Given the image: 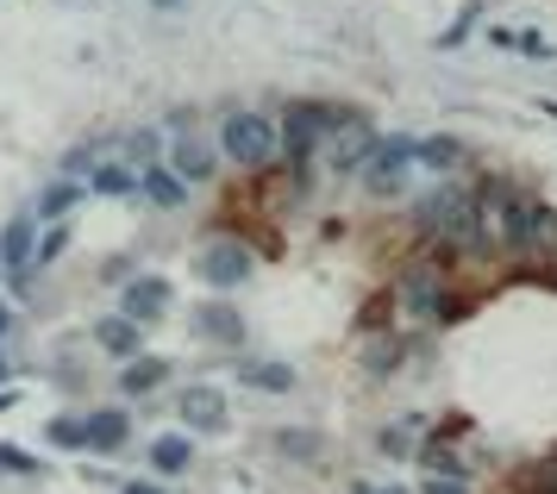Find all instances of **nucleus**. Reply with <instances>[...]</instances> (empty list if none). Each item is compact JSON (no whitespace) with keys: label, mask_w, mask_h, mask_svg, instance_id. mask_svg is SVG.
Masks as SVG:
<instances>
[{"label":"nucleus","mask_w":557,"mask_h":494,"mask_svg":"<svg viewBox=\"0 0 557 494\" xmlns=\"http://www.w3.org/2000/svg\"><path fill=\"white\" fill-rule=\"evenodd\" d=\"M388 300H395V325H420V332L457 325L476 307L470 295L451 288V263H438V257H407L395 282H388Z\"/></svg>","instance_id":"nucleus-1"},{"label":"nucleus","mask_w":557,"mask_h":494,"mask_svg":"<svg viewBox=\"0 0 557 494\" xmlns=\"http://www.w3.org/2000/svg\"><path fill=\"white\" fill-rule=\"evenodd\" d=\"M351 120L345 107H332V100H288L282 107V150H288V170H313V157L320 145H332V132Z\"/></svg>","instance_id":"nucleus-2"},{"label":"nucleus","mask_w":557,"mask_h":494,"mask_svg":"<svg viewBox=\"0 0 557 494\" xmlns=\"http://www.w3.org/2000/svg\"><path fill=\"white\" fill-rule=\"evenodd\" d=\"M220 157L226 163H238V170H270L282 157V125L263 120V113H226V125H220Z\"/></svg>","instance_id":"nucleus-3"},{"label":"nucleus","mask_w":557,"mask_h":494,"mask_svg":"<svg viewBox=\"0 0 557 494\" xmlns=\"http://www.w3.org/2000/svg\"><path fill=\"white\" fill-rule=\"evenodd\" d=\"M413 175H420V138L395 132V138H382V150L370 157V170L357 175V182H363L370 200H401L413 188Z\"/></svg>","instance_id":"nucleus-4"},{"label":"nucleus","mask_w":557,"mask_h":494,"mask_svg":"<svg viewBox=\"0 0 557 494\" xmlns=\"http://www.w3.org/2000/svg\"><path fill=\"white\" fill-rule=\"evenodd\" d=\"M195 275H201L213 295H232V288H245L257 275V257L245 238H232V232H220V238H207L201 250H195Z\"/></svg>","instance_id":"nucleus-5"},{"label":"nucleus","mask_w":557,"mask_h":494,"mask_svg":"<svg viewBox=\"0 0 557 494\" xmlns=\"http://www.w3.org/2000/svg\"><path fill=\"white\" fill-rule=\"evenodd\" d=\"M170 170H176L188 188H195V182H213V170H220V145H213L188 113H176V125H170Z\"/></svg>","instance_id":"nucleus-6"},{"label":"nucleus","mask_w":557,"mask_h":494,"mask_svg":"<svg viewBox=\"0 0 557 494\" xmlns=\"http://www.w3.org/2000/svg\"><path fill=\"white\" fill-rule=\"evenodd\" d=\"M32 232H38V220H32V213H13V220L0 225V275H7V288H13V295H26L32 270H38Z\"/></svg>","instance_id":"nucleus-7"},{"label":"nucleus","mask_w":557,"mask_h":494,"mask_svg":"<svg viewBox=\"0 0 557 494\" xmlns=\"http://www.w3.org/2000/svg\"><path fill=\"white\" fill-rule=\"evenodd\" d=\"M326 150H332V175H363V170H370V157L382 150V138L370 132V120H363V113H351V120L332 132Z\"/></svg>","instance_id":"nucleus-8"},{"label":"nucleus","mask_w":557,"mask_h":494,"mask_svg":"<svg viewBox=\"0 0 557 494\" xmlns=\"http://www.w3.org/2000/svg\"><path fill=\"white\" fill-rule=\"evenodd\" d=\"M170 300H176V288H170L163 275H132L126 295H120V313H126L132 325H157L170 313Z\"/></svg>","instance_id":"nucleus-9"},{"label":"nucleus","mask_w":557,"mask_h":494,"mask_svg":"<svg viewBox=\"0 0 557 494\" xmlns=\"http://www.w3.org/2000/svg\"><path fill=\"white\" fill-rule=\"evenodd\" d=\"M176 413H182V425H195V432H226V420H232L226 395H220L213 382H195V388H182Z\"/></svg>","instance_id":"nucleus-10"},{"label":"nucleus","mask_w":557,"mask_h":494,"mask_svg":"<svg viewBox=\"0 0 557 494\" xmlns=\"http://www.w3.org/2000/svg\"><path fill=\"white\" fill-rule=\"evenodd\" d=\"M426 439H432L426 413H401V420H388L376 432V450L388 457V464H407V457H420V450H426Z\"/></svg>","instance_id":"nucleus-11"},{"label":"nucleus","mask_w":557,"mask_h":494,"mask_svg":"<svg viewBox=\"0 0 557 494\" xmlns=\"http://www.w3.org/2000/svg\"><path fill=\"white\" fill-rule=\"evenodd\" d=\"M195 332H201L207 345L238 350L245 345V313H238L232 300H207V307H195Z\"/></svg>","instance_id":"nucleus-12"},{"label":"nucleus","mask_w":557,"mask_h":494,"mask_svg":"<svg viewBox=\"0 0 557 494\" xmlns=\"http://www.w3.org/2000/svg\"><path fill=\"white\" fill-rule=\"evenodd\" d=\"M401 363H407V338L401 332H376V338L363 345V370H370V382H388Z\"/></svg>","instance_id":"nucleus-13"},{"label":"nucleus","mask_w":557,"mask_h":494,"mask_svg":"<svg viewBox=\"0 0 557 494\" xmlns=\"http://www.w3.org/2000/svg\"><path fill=\"white\" fill-rule=\"evenodd\" d=\"M95 345H101L107 357H126V363H132V357H138V345H145V325H132L126 313H113V320L95 325Z\"/></svg>","instance_id":"nucleus-14"},{"label":"nucleus","mask_w":557,"mask_h":494,"mask_svg":"<svg viewBox=\"0 0 557 494\" xmlns=\"http://www.w3.org/2000/svg\"><path fill=\"white\" fill-rule=\"evenodd\" d=\"M132 439V420L120 413V407H101V413H88V450H101V457H113V450Z\"/></svg>","instance_id":"nucleus-15"},{"label":"nucleus","mask_w":557,"mask_h":494,"mask_svg":"<svg viewBox=\"0 0 557 494\" xmlns=\"http://www.w3.org/2000/svg\"><path fill=\"white\" fill-rule=\"evenodd\" d=\"M138 195L151 200V207H182V200H188V182H182L170 163H151V170L138 175Z\"/></svg>","instance_id":"nucleus-16"},{"label":"nucleus","mask_w":557,"mask_h":494,"mask_svg":"<svg viewBox=\"0 0 557 494\" xmlns=\"http://www.w3.org/2000/svg\"><path fill=\"white\" fill-rule=\"evenodd\" d=\"M238 382L257 388V395H288V388H295V370L276 363V357H257V363H238Z\"/></svg>","instance_id":"nucleus-17"},{"label":"nucleus","mask_w":557,"mask_h":494,"mask_svg":"<svg viewBox=\"0 0 557 494\" xmlns=\"http://www.w3.org/2000/svg\"><path fill=\"white\" fill-rule=\"evenodd\" d=\"M82 188H88V182H76V175H57L51 188L38 195V213H32V220H38V225H63V213L82 200Z\"/></svg>","instance_id":"nucleus-18"},{"label":"nucleus","mask_w":557,"mask_h":494,"mask_svg":"<svg viewBox=\"0 0 557 494\" xmlns=\"http://www.w3.org/2000/svg\"><path fill=\"white\" fill-rule=\"evenodd\" d=\"M463 163V138H451V132H438V138H420V170H432L438 182Z\"/></svg>","instance_id":"nucleus-19"},{"label":"nucleus","mask_w":557,"mask_h":494,"mask_svg":"<svg viewBox=\"0 0 557 494\" xmlns=\"http://www.w3.org/2000/svg\"><path fill=\"white\" fill-rule=\"evenodd\" d=\"M188 464H195V445H188V439H176V432L151 439V470L157 476H182Z\"/></svg>","instance_id":"nucleus-20"},{"label":"nucleus","mask_w":557,"mask_h":494,"mask_svg":"<svg viewBox=\"0 0 557 494\" xmlns=\"http://www.w3.org/2000/svg\"><path fill=\"white\" fill-rule=\"evenodd\" d=\"M163 375H170L163 357H132L126 370H120V388L126 395H151V388H163Z\"/></svg>","instance_id":"nucleus-21"},{"label":"nucleus","mask_w":557,"mask_h":494,"mask_svg":"<svg viewBox=\"0 0 557 494\" xmlns=\"http://www.w3.org/2000/svg\"><path fill=\"white\" fill-rule=\"evenodd\" d=\"M88 195H138V170L132 163H101L88 175Z\"/></svg>","instance_id":"nucleus-22"},{"label":"nucleus","mask_w":557,"mask_h":494,"mask_svg":"<svg viewBox=\"0 0 557 494\" xmlns=\"http://www.w3.org/2000/svg\"><path fill=\"white\" fill-rule=\"evenodd\" d=\"M120 150H126V157H132V170L145 175V170H151V163H157V150H163V138H157L151 125H138V132H126V138H120Z\"/></svg>","instance_id":"nucleus-23"},{"label":"nucleus","mask_w":557,"mask_h":494,"mask_svg":"<svg viewBox=\"0 0 557 494\" xmlns=\"http://www.w3.org/2000/svg\"><path fill=\"white\" fill-rule=\"evenodd\" d=\"M276 450L282 457H301V464H320L326 457V439L320 432H276Z\"/></svg>","instance_id":"nucleus-24"},{"label":"nucleus","mask_w":557,"mask_h":494,"mask_svg":"<svg viewBox=\"0 0 557 494\" xmlns=\"http://www.w3.org/2000/svg\"><path fill=\"white\" fill-rule=\"evenodd\" d=\"M45 439H51V445H63V450H88V420H76V413H63V420H51V425H45Z\"/></svg>","instance_id":"nucleus-25"},{"label":"nucleus","mask_w":557,"mask_h":494,"mask_svg":"<svg viewBox=\"0 0 557 494\" xmlns=\"http://www.w3.org/2000/svg\"><path fill=\"white\" fill-rule=\"evenodd\" d=\"M476 20H482V0H470V7H463V13H457V20L445 25V32H438V50L463 45V38H470V32H476Z\"/></svg>","instance_id":"nucleus-26"},{"label":"nucleus","mask_w":557,"mask_h":494,"mask_svg":"<svg viewBox=\"0 0 557 494\" xmlns=\"http://www.w3.org/2000/svg\"><path fill=\"white\" fill-rule=\"evenodd\" d=\"M0 470H13V476H45V464H38L32 450H20V445H0Z\"/></svg>","instance_id":"nucleus-27"},{"label":"nucleus","mask_w":557,"mask_h":494,"mask_svg":"<svg viewBox=\"0 0 557 494\" xmlns=\"http://www.w3.org/2000/svg\"><path fill=\"white\" fill-rule=\"evenodd\" d=\"M432 439H438V445H463V439H470V413H445V420L432 425Z\"/></svg>","instance_id":"nucleus-28"},{"label":"nucleus","mask_w":557,"mask_h":494,"mask_svg":"<svg viewBox=\"0 0 557 494\" xmlns=\"http://www.w3.org/2000/svg\"><path fill=\"white\" fill-rule=\"evenodd\" d=\"M63 245H70V225H51V232H45V245H38V270H45V263H57V257H63Z\"/></svg>","instance_id":"nucleus-29"},{"label":"nucleus","mask_w":557,"mask_h":494,"mask_svg":"<svg viewBox=\"0 0 557 494\" xmlns=\"http://www.w3.org/2000/svg\"><path fill=\"white\" fill-rule=\"evenodd\" d=\"M420 494H470V482H445V476H426Z\"/></svg>","instance_id":"nucleus-30"},{"label":"nucleus","mask_w":557,"mask_h":494,"mask_svg":"<svg viewBox=\"0 0 557 494\" xmlns=\"http://www.w3.org/2000/svg\"><path fill=\"white\" fill-rule=\"evenodd\" d=\"M520 50H527V57H539V63H545V57H552V45H545V38H539V32H520Z\"/></svg>","instance_id":"nucleus-31"},{"label":"nucleus","mask_w":557,"mask_h":494,"mask_svg":"<svg viewBox=\"0 0 557 494\" xmlns=\"http://www.w3.org/2000/svg\"><path fill=\"white\" fill-rule=\"evenodd\" d=\"M120 494H163V489H157V482H126Z\"/></svg>","instance_id":"nucleus-32"},{"label":"nucleus","mask_w":557,"mask_h":494,"mask_svg":"<svg viewBox=\"0 0 557 494\" xmlns=\"http://www.w3.org/2000/svg\"><path fill=\"white\" fill-rule=\"evenodd\" d=\"M7 332H13V307H7V300H0V338H7Z\"/></svg>","instance_id":"nucleus-33"},{"label":"nucleus","mask_w":557,"mask_h":494,"mask_svg":"<svg viewBox=\"0 0 557 494\" xmlns=\"http://www.w3.org/2000/svg\"><path fill=\"white\" fill-rule=\"evenodd\" d=\"M151 7H157V13H176L182 0H151Z\"/></svg>","instance_id":"nucleus-34"},{"label":"nucleus","mask_w":557,"mask_h":494,"mask_svg":"<svg viewBox=\"0 0 557 494\" xmlns=\"http://www.w3.org/2000/svg\"><path fill=\"white\" fill-rule=\"evenodd\" d=\"M351 494H382V489H370V482H351Z\"/></svg>","instance_id":"nucleus-35"},{"label":"nucleus","mask_w":557,"mask_h":494,"mask_svg":"<svg viewBox=\"0 0 557 494\" xmlns=\"http://www.w3.org/2000/svg\"><path fill=\"white\" fill-rule=\"evenodd\" d=\"M7 375H13V363H7V350H0V382H7Z\"/></svg>","instance_id":"nucleus-36"},{"label":"nucleus","mask_w":557,"mask_h":494,"mask_svg":"<svg viewBox=\"0 0 557 494\" xmlns=\"http://www.w3.org/2000/svg\"><path fill=\"white\" fill-rule=\"evenodd\" d=\"M382 494H413V489H401V482H388V489H382Z\"/></svg>","instance_id":"nucleus-37"}]
</instances>
